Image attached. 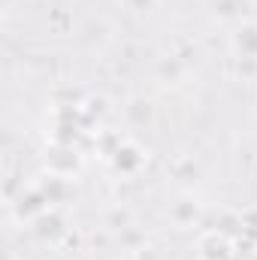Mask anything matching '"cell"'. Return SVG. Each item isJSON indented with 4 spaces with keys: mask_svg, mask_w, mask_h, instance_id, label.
I'll return each mask as SVG.
<instances>
[{
    "mask_svg": "<svg viewBox=\"0 0 257 260\" xmlns=\"http://www.w3.org/2000/svg\"><path fill=\"white\" fill-rule=\"evenodd\" d=\"M170 215H173V221H176L179 227H194V224L200 221V203H197V200H179Z\"/></svg>",
    "mask_w": 257,
    "mask_h": 260,
    "instance_id": "5b68a950",
    "label": "cell"
},
{
    "mask_svg": "<svg viewBox=\"0 0 257 260\" xmlns=\"http://www.w3.org/2000/svg\"><path fill=\"white\" fill-rule=\"evenodd\" d=\"M64 230H67V221L55 206H49L46 212H40V215L30 221V233H34L40 242H55V239L64 236Z\"/></svg>",
    "mask_w": 257,
    "mask_h": 260,
    "instance_id": "7a4b0ae2",
    "label": "cell"
},
{
    "mask_svg": "<svg viewBox=\"0 0 257 260\" xmlns=\"http://www.w3.org/2000/svg\"><path fill=\"white\" fill-rule=\"evenodd\" d=\"M82 167V157L79 151L73 148V142H55L49 151H46V170L49 176H61V179H70L76 176Z\"/></svg>",
    "mask_w": 257,
    "mask_h": 260,
    "instance_id": "6da1fadb",
    "label": "cell"
},
{
    "mask_svg": "<svg viewBox=\"0 0 257 260\" xmlns=\"http://www.w3.org/2000/svg\"><path fill=\"white\" fill-rule=\"evenodd\" d=\"M109 160H112V167L118 173H136L139 164H142V151L136 145H130V142H118V148L109 154Z\"/></svg>",
    "mask_w": 257,
    "mask_h": 260,
    "instance_id": "277c9868",
    "label": "cell"
},
{
    "mask_svg": "<svg viewBox=\"0 0 257 260\" xmlns=\"http://www.w3.org/2000/svg\"><path fill=\"white\" fill-rule=\"evenodd\" d=\"M236 49L242 58H257V24H248L236 34Z\"/></svg>",
    "mask_w": 257,
    "mask_h": 260,
    "instance_id": "8992f818",
    "label": "cell"
},
{
    "mask_svg": "<svg viewBox=\"0 0 257 260\" xmlns=\"http://www.w3.org/2000/svg\"><path fill=\"white\" fill-rule=\"evenodd\" d=\"M46 209H49V200L43 197L40 188H30V191H24V194L15 200V215H18L21 221H27V224H30L40 212H46Z\"/></svg>",
    "mask_w": 257,
    "mask_h": 260,
    "instance_id": "3957f363",
    "label": "cell"
}]
</instances>
